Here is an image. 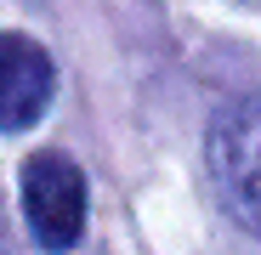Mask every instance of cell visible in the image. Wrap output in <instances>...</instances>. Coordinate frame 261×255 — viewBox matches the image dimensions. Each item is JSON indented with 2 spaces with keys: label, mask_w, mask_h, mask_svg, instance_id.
Listing matches in <instances>:
<instances>
[{
  "label": "cell",
  "mask_w": 261,
  "mask_h": 255,
  "mask_svg": "<svg viewBox=\"0 0 261 255\" xmlns=\"http://www.w3.org/2000/svg\"><path fill=\"white\" fill-rule=\"evenodd\" d=\"M23 216L46 249H68L85 233V176L68 153H34L23 164Z\"/></svg>",
  "instance_id": "obj_1"
},
{
  "label": "cell",
  "mask_w": 261,
  "mask_h": 255,
  "mask_svg": "<svg viewBox=\"0 0 261 255\" xmlns=\"http://www.w3.org/2000/svg\"><path fill=\"white\" fill-rule=\"evenodd\" d=\"M216 176L239 221L261 233V97H250L216 125Z\"/></svg>",
  "instance_id": "obj_2"
},
{
  "label": "cell",
  "mask_w": 261,
  "mask_h": 255,
  "mask_svg": "<svg viewBox=\"0 0 261 255\" xmlns=\"http://www.w3.org/2000/svg\"><path fill=\"white\" fill-rule=\"evenodd\" d=\"M51 51L29 34H0V131H29L51 102Z\"/></svg>",
  "instance_id": "obj_3"
}]
</instances>
